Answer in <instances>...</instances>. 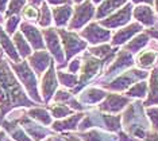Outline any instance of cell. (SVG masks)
Wrapping results in <instances>:
<instances>
[{
	"instance_id": "obj_1",
	"label": "cell",
	"mask_w": 158,
	"mask_h": 141,
	"mask_svg": "<svg viewBox=\"0 0 158 141\" xmlns=\"http://www.w3.org/2000/svg\"><path fill=\"white\" fill-rule=\"evenodd\" d=\"M35 102L30 100L26 90L14 74L10 62L0 50V122L7 113L20 108H34Z\"/></svg>"
},
{
	"instance_id": "obj_2",
	"label": "cell",
	"mask_w": 158,
	"mask_h": 141,
	"mask_svg": "<svg viewBox=\"0 0 158 141\" xmlns=\"http://www.w3.org/2000/svg\"><path fill=\"white\" fill-rule=\"evenodd\" d=\"M10 66H11L14 74L16 75L18 81L20 82V85L23 86V89L28 94L30 100H33L34 102H42V98L39 96V90H38L37 75L31 70V67L28 66L27 61L22 59L18 63H14L10 61Z\"/></svg>"
},
{
	"instance_id": "obj_3",
	"label": "cell",
	"mask_w": 158,
	"mask_h": 141,
	"mask_svg": "<svg viewBox=\"0 0 158 141\" xmlns=\"http://www.w3.org/2000/svg\"><path fill=\"white\" fill-rule=\"evenodd\" d=\"M57 32H58L61 43H62V46H64V51L66 53L65 63H64L62 66H58L60 69H62L66 65V62L70 61L72 57H74L76 54L82 51V50L87 47V42H84L77 34H74L73 31H66V30H64V28H60V30H57Z\"/></svg>"
},
{
	"instance_id": "obj_4",
	"label": "cell",
	"mask_w": 158,
	"mask_h": 141,
	"mask_svg": "<svg viewBox=\"0 0 158 141\" xmlns=\"http://www.w3.org/2000/svg\"><path fill=\"white\" fill-rule=\"evenodd\" d=\"M8 120H15L18 124L24 129V132L27 133L28 137H30L33 141L44 140L50 133L49 129H46L45 126L38 124L37 121L31 120V118L27 116V113H22V116H19V117H11V118H8Z\"/></svg>"
},
{
	"instance_id": "obj_5",
	"label": "cell",
	"mask_w": 158,
	"mask_h": 141,
	"mask_svg": "<svg viewBox=\"0 0 158 141\" xmlns=\"http://www.w3.org/2000/svg\"><path fill=\"white\" fill-rule=\"evenodd\" d=\"M42 35H44V41H45L46 49H48V53L60 63L58 66H62L65 63V59H64V53H62L64 50L61 47V39L57 30L52 27L44 28L42 30Z\"/></svg>"
},
{
	"instance_id": "obj_6",
	"label": "cell",
	"mask_w": 158,
	"mask_h": 141,
	"mask_svg": "<svg viewBox=\"0 0 158 141\" xmlns=\"http://www.w3.org/2000/svg\"><path fill=\"white\" fill-rule=\"evenodd\" d=\"M95 15V7L91 0H85L81 4H77L73 10V18L69 23V30H78L88 23Z\"/></svg>"
},
{
	"instance_id": "obj_7",
	"label": "cell",
	"mask_w": 158,
	"mask_h": 141,
	"mask_svg": "<svg viewBox=\"0 0 158 141\" xmlns=\"http://www.w3.org/2000/svg\"><path fill=\"white\" fill-rule=\"evenodd\" d=\"M19 31L22 32V35L26 38L28 45L31 46V49L34 51H39V50H45V41L44 35H42V30L35 26L34 23H28V22H22L19 26Z\"/></svg>"
},
{
	"instance_id": "obj_8",
	"label": "cell",
	"mask_w": 158,
	"mask_h": 141,
	"mask_svg": "<svg viewBox=\"0 0 158 141\" xmlns=\"http://www.w3.org/2000/svg\"><path fill=\"white\" fill-rule=\"evenodd\" d=\"M147 77V73L146 71H142V70H131V71H126L122 75H119L116 79H114L111 84H106L103 85L106 89H110V90H118V92H120V90H124L127 88H130V86L134 84L135 81H138V79H143Z\"/></svg>"
},
{
	"instance_id": "obj_9",
	"label": "cell",
	"mask_w": 158,
	"mask_h": 141,
	"mask_svg": "<svg viewBox=\"0 0 158 141\" xmlns=\"http://www.w3.org/2000/svg\"><path fill=\"white\" fill-rule=\"evenodd\" d=\"M26 61L28 66L31 67V70L35 73V75H42L53 63V58L46 50L34 51Z\"/></svg>"
},
{
	"instance_id": "obj_10",
	"label": "cell",
	"mask_w": 158,
	"mask_h": 141,
	"mask_svg": "<svg viewBox=\"0 0 158 141\" xmlns=\"http://www.w3.org/2000/svg\"><path fill=\"white\" fill-rule=\"evenodd\" d=\"M57 78H56V70H54V62L50 65V67L44 73L41 82V94L45 104H49L50 100L54 96V92L57 89Z\"/></svg>"
},
{
	"instance_id": "obj_11",
	"label": "cell",
	"mask_w": 158,
	"mask_h": 141,
	"mask_svg": "<svg viewBox=\"0 0 158 141\" xmlns=\"http://www.w3.org/2000/svg\"><path fill=\"white\" fill-rule=\"evenodd\" d=\"M131 11H132V6L126 4L123 8L115 11L112 15H110L107 19L100 20V24L107 28H118V27L126 26L131 19Z\"/></svg>"
},
{
	"instance_id": "obj_12",
	"label": "cell",
	"mask_w": 158,
	"mask_h": 141,
	"mask_svg": "<svg viewBox=\"0 0 158 141\" xmlns=\"http://www.w3.org/2000/svg\"><path fill=\"white\" fill-rule=\"evenodd\" d=\"M80 35L85 41H88L92 45H99V43H104L110 41L111 32L110 30H104L99 26L98 23H91L80 32Z\"/></svg>"
},
{
	"instance_id": "obj_13",
	"label": "cell",
	"mask_w": 158,
	"mask_h": 141,
	"mask_svg": "<svg viewBox=\"0 0 158 141\" xmlns=\"http://www.w3.org/2000/svg\"><path fill=\"white\" fill-rule=\"evenodd\" d=\"M104 61L99 59V58H95L91 54H85L84 57V63H82V69H81V78H80V86L76 89L78 90L81 86L85 85V82L89 81L91 78H93L96 74H98L100 66L103 65Z\"/></svg>"
},
{
	"instance_id": "obj_14",
	"label": "cell",
	"mask_w": 158,
	"mask_h": 141,
	"mask_svg": "<svg viewBox=\"0 0 158 141\" xmlns=\"http://www.w3.org/2000/svg\"><path fill=\"white\" fill-rule=\"evenodd\" d=\"M0 50L3 51V54H6L10 58V61L14 63L20 62V57L18 54L15 46H14L12 38L10 35H7V32L3 28V24H0Z\"/></svg>"
},
{
	"instance_id": "obj_15",
	"label": "cell",
	"mask_w": 158,
	"mask_h": 141,
	"mask_svg": "<svg viewBox=\"0 0 158 141\" xmlns=\"http://www.w3.org/2000/svg\"><path fill=\"white\" fill-rule=\"evenodd\" d=\"M0 126L14 141H33L15 120H3L0 122Z\"/></svg>"
},
{
	"instance_id": "obj_16",
	"label": "cell",
	"mask_w": 158,
	"mask_h": 141,
	"mask_svg": "<svg viewBox=\"0 0 158 141\" xmlns=\"http://www.w3.org/2000/svg\"><path fill=\"white\" fill-rule=\"evenodd\" d=\"M127 104H128L127 97H122L118 96V94H107L104 102H102V105H100V109L104 112H110V113H118Z\"/></svg>"
},
{
	"instance_id": "obj_17",
	"label": "cell",
	"mask_w": 158,
	"mask_h": 141,
	"mask_svg": "<svg viewBox=\"0 0 158 141\" xmlns=\"http://www.w3.org/2000/svg\"><path fill=\"white\" fill-rule=\"evenodd\" d=\"M72 14H73V8L68 4L54 7V8L52 10V16H53V22H54L56 27L62 28V27L68 26Z\"/></svg>"
},
{
	"instance_id": "obj_18",
	"label": "cell",
	"mask_w": 158,
	"mask_h": 141,
	"mask_svg": "<svg viewBox=\"0 0 158 141\" xmlns=\"http://www.w3.org/2000/svg\"><path fill=\"white\" fill-rule=\"evenodd\" d=\"M142 30V26L139 23H132L130 26L122 28L112 37V46H119L123 45L126 41H128L130 38H132L135 34H138Z\"/></svg>"
},
{
	"instance_id": "obj_19",
	"label": "cell",
	"mask_w": 158,
	"mask_h": 141,
	"mask_svg": "<svg viewBox=\"0 0 158 141\" xmlns=\"http://www.w3.org/2000/svg\"><path fill=\"white\" fill-rule=\"evenodd\" d=\"M11 38H12L14 46H15V49H16L18 54H19L20 59H27V58L33 54V49H31V46L28 45L26 38L22 35V32L18 30Z\"/></svg>"
},
{
	"instance_id": "obj_20",
	"label": "cell",
	"mask_w": 158,
	"mask_h": 141,
	"mask_svg": "<svg viewBox=\"0 0 158 141\" xmlns=\"http://www.w3.org/2000/svg\"><path fill=\"white\" fill-rule=\"evenodd\" d=\"M134 16L135 19H138L142 24L150 27L156 24V15H154L153 10L150 6H138L136 8H134Z\"/></svg>"
},
{
	"instance_id": "obj_21",
	"label": "cell",
	"mask_w": 158,
	"mask_h": 141,
	"mask_svg": "<svg viewBox=\"0 0 158 141\" xmlns=\"http://www.w3.org/2000/svg\"><path fill=\"white\" fill-rule=\"evenodd\" d=\"M126 3H127V0H104V2L100 3L98 12H96V18L103 19V18L108 15H112L115 11L123 4H126Z\"/></svg>"
},
{
	"instance_id": "obj_22",
	"label": "cell",
	"mask_w": 158,
	"mask_h": 141,
	"mask_svg": "<svg viewBox=\"0 0 158 141\" xmlns=\"http://www.w3.org/2000/svg\"><path fill=\"white\" fill-rule=\"evenodd\" d=\"M134 63V59H132V55L128 51H126V50H123L119 57H118L116 62H114L112 65H111V67L107 70V75H111L114 73H118V71L123 70V69L131 66V65Z\"/></svg>"
},
{
	"instance_id": "obj_23",
	"label": "cell",
	"mask_w": 158,
	"mask_h": 141,
	"mask_svg": "<svg viewBox=\"0 0 158 141\" xmlns=\"http://www.w3.org/2000/svg\"><path fill=\"white\" fill-rule=\"evenodd\" d=\"M143 105L146 108L158 105V69H154L152 75H150V92L149 97H147V100Z\"/></svg>"
},
{
	"instance_id": "obj_24",
	"label": "cell",
	"mask_w": 158,
	"mask_h": 141,
	"mask_svg": "<svg viewBox=\"0 0 158 141\" xmlns=\"http://www.w3.org/2000/svg\"><path fill=\"white\" fill-rule=\"evenodd\" d=\"M27 116L31 120L37 121L38 124H41V125L48 126L52 124V116H50L49 112L44 109V108H38V106L30 108V109L27 110Z\"/></svg>"
},
{
	"instance_id": "obj_25",
	"label": "cell",
	"mask_w": 158,
	"mask_h": 141,
	"mask_svg": "<svg viewBox=\"0 0 158 141\" xmlns=\"http://www.w3.org/2000/svg\"><path fill=\"white\" fill-rule=\"evenodd\" d=\"M82 118V114L78 113V114H74V116H70V117H68L66 120H58L56 121L54 124H53V131L56 132H62V131H73V129L77 128V124L78 121H80Z\"/></svg>"
},
{
	"instance_id": "obj_26",
	"label": "cell",
	"mask_w": 158,
	"mask_h": 141,
	"mask_svg": "<svg viewBox=\"0 0 158 141\" xmlns=\"http://www.w3.org/2000/svg\"><path fill=\"white\" fill-rule=\"evenodd\" d=\"M106 97H107L106 92H103V90H100V89H96V88H91L85 93L81 94L80 101H81V104L82 102L84 104H96V102H99V101H102L103 98H106Z\"/></svg>"
},
{
	"instance_id": "obj_27",
	"label": "cell",
	"mask_w": 158,
	"mask_h": 141,
	"mask_svg": "<svg viewBox=\"0 0 158 141\" xmlns=\"http://www.w3.org/2000/svg\"><path fill=\"white\" fill-rule=\"evenodd\" d=\"M53 16H52V10L49 8V4L46 2L42 3L41 8H39V18H38V26L41 28H49L52 26Z\"/></svg>"
},
{
	"instance_id": "obj_28",
	"label": "cell",
	"mask_w": 158,
	"mask_h": 141,
	"mask_svg": "<svg viewBox=\"0 0 158 141\" xmlns=\"http://www.w3.org/2000/svg\"><path fill=\"white\" fill-rule=\"evenodd\" d=\"M147 43H149V35L147 34H139L138 37L132 39L128 45H126L124 50H127L128 53H136L141 49H143Z\"/></svg>"
},
{
	"instance_id": "obj_29",
	"label": "cell",
	"mask_w": 158,
	"mask_h": 141,
	"mask_svg": "<svg viewBox=\"0 0 158 141\" xmlns=\"http://www.w3.org/2000/svg\"><path fill=\"white\" fill-rule=\"evenodd\" d=\"M26 4H27V0H10L7 10H6V14H4V18L20 15V12H22V10L24 8Z\"/></svg>"
},
{
	"instance_id": "obj_30",
	"label": "cell",
	"mask_w": 158,
	"mask_h": 141,
	"mask_svg": "<svg viewBox=\"0 0 158 141\" xmlns=\"http://www.w3.org/2000/svg\"><path fill=\"white\" fill-rule=\"evenodd\" d=\"M4 31L7 32V35L12 37L18 31V27L20 26V23H22V18H20V15H14L4 18Z\"/></svg>"
},
{
	"instance_id": "obj_31",
	"label": "cell",
	"mask_w": 158,
	"mask_h": 141,
	"mask_svg": "<svg viewBox=\"0 0 158 141\" xmlns=\"http://www.w3.org/2000/svg\"><path fill=\"white\" fill-rule=\"evenodd\" d=\"M20 18L23 19V22L35 23V22H38V18H39V8L33 7L30 4H26L24 8L22 10V12H20Z\"/></svg>"
},
{
	"instance_id": "obj_32",
	"label": "cell",
	"mask_w": 158,
	"mask_h": 141,
	"mask_svg": "<svg viewBox=\"0 0 158 141\" xmlns=\"http://www.w3.org/2000/svg\"><path fill=\"white\" fill-rule=\"evenodd\" d=\"M50 112H52V116L56 118H64L66 116H70L72 114V110L70 108H68L65 104H53L50 105Z\"/></svg>"
},
{
	"instance_id": "obj_33",
	"label": "cell",
	"mask_w": 158,
	"mask_h": 141,
	"mask_svg": "<svg viewBox=\"0 0 158 141\" xmlns=\"http://www.w3.org/2000/svg\"><path fill=\"white\" fill-rule=\"evenodd\" d=\"M157 58V54L154 51H143L138 55V66L142 69H147L154 63Z\"/></svg>"
},
{
	"instance_id": "obj_34",
	"label": "cell",
	"mask_w": 158,
	"mask_h": 141,
	"mask_svg": "<svg viewBox=\"0 0 158 141\" xmlns=\"http://www.w3.org/2000/svg\"><path fill=\"white\" fill-rule=\"evenodd\" d=\"M104 125L107 126L108 131L118 132L120 129V117L119 116H108V114H103L102 116Z\"/></svg>"
},
{
	"instance_id": "obj_35",
	"label": "cell",
	"mask_w": 158,
	"mask_h": 141,
	"mask_svg": "<svg viewBox=\"0 0 158 141\" xmlns=\"http://www.w3.org/2000/svg\"><path fill=\"white\" fill-rule=\"evenodd\" d=\"M81 139L84 141H112L111 136H106L99 131H91L88 133H84V135H81Z\"/></svg>"
},
{
	"instance_id": "obj_36",
	"label": "cell",
	"mask_w": 158,
	"mask_h": 141,
	"mask_svg": "<svg viewBox=\"0 0 158 141\" xmlns=\"http://www.w3.org/2000/svg\"><path fill=\"white\" fill-rule=\"evenodd\" d=\"M147 92V84L146 82H139V84H134V86L127 92L128 97H138V98H143Z\"/></svg>"
},
{
	"instance_id": "obj_37",
	"label": "cell",
	"mask_w": 158,
	"mask_h": 141,
	"mask_svg": "<svg viewBox=\"0 0 158 141\" xmlns=\"http://www.w3.org/2000/svg\"><path fill=\"white\" fill-rule=\"evenodd\" d=\"M58 78L61 84L66 86V88H73V86H76V84H78V79L74 74H68V73H64V71H58Z\"/></svg>"
},
{
	"instance_id": "obj_38",
	"label": "cell",
	"mask_w": 158,
	"mask_h": 141,
	"mask_svg": "<svg viewBox=\"0 0 158 141\" xmlns=\"http://www.w3.org/2000/svg\"><path fill=\"white\" fill-rule=\"evenodd\" d=\"M53 100H54V104H65V102H70L72 100V94H69L65 90H58L54 96H53Z\"/></svg>"
},
{
	"instance_id": "obj_39",
	"label": "cell",
	"mask_w": 158,
	"mask_h": 141,
	"mask_svg": "<svg viewBox=\"0 0 158 141\" xmlns=\"http://www.w3.org/2000/svg\"><path fill=\"white\" fill-rule=\"evenodd\" d=\"M146 114L149 116L150 121H152L154 131L158 132V106H156V108H147V109H146Z\"/></svg>"
},
{
	"instance_id": "obj_40",
	"label": "cell",
	"mask_w": 158,
	"mask_h": 141,
	"mask_svg": "<svg viewBox=\"0 0 158 141\" xmlns=\"http://www.w3.org/2000/svg\"><path fill=\"white\" fill-rule=\"evenodd\" d=\"M80 65H81V62H80V59H74V61H72V63L69 65V71L72 74H74L76 71L80 69Z\"/></svg>"
},
{
	"instance_id": "obj_41",
	"label": "cell",
	"mask_w": 158,
	"mask_h": 141,
	"mask_svg": "<svg viewBox=\"0 0 158 141\" xmlns=\"http://www.w3.org/2000/svg\"><path fill=\"white\" fill-rule=\"evenodd\" d=\"M48 4L53 6V7H60V6H65L69 3V0H45Z\"/></svg>"
},
{
	"instance_id": "obj_42",
	"label": "cell",
	"mask_w": 158,
	"mask_h": 141,
	"mask_svg": "<svg viewBox=\"0 0 158 141\" xmlns=\"http://www.w3.org/2000/svg\"><path fill=\"white\" fill-rule=\"evenodd\" d=\"M8 2H10V0H0V15L4 16L7 6H8Z\"/></svg>"
},
{
	"instance_id": "obj_43",
	"label": "cell",
	"mask_w": 158,
	"mask_h": 141,
	"mask_svg": "<svg viewBox=\"0 0 158 141\" xmlns=\"http://www.w3.org/2000/svg\"><path fill=\"white\" fill-rule=\"evenodd\" d=\"M146 141H158V132H153V133H147L146 135Z\"/></svg>"
},
{
	"instance_id": "obj_44",
	"label": "cell",
	"mask_w": 158,
	"mask_h": 141,
	"mask_svg": "<svg viewBox=\"0 0 158 141\" xmlns=\"http://www.w3.org/2000/svg\"><path fill=\"white\" fill-rule=\"evenodd\" d=\"M45 0H27V4H30V6H33V7H41L42 6V3H44Z\"/></svg>"
},
{
	"instance_id": "obj_45",
	"label": "cell",
	"mask_w": 158,
	"mask_h": 141,
	"mask_svg": "<svg viewBox=\"0 0 158 141\" xmlns=\"http://www.w3.org/2000/svg\"><path fill=\"white\" fill-rule=\"evenodd\" d=\"M64 140L65 141H81L77 136H73V135H65L64 136Z\"/></svg>"
},
{
	"instance_id": "obj_46",
	"label": "cell",
	"mask_w": 158,
	"mask_h": 141,
	"mask_svg": "<svg viewBox=\"0 0 158 141\" xmlns=\"http://www.w3.org/2000/svg\"><path fill=\"white\" fill-rule=\"evenodd\" d=\"M0 141H12V140L7 136V133L3 129H0Z\"/></svg>"
},
{
	"instance_id": "obj_47",
	"label": "cell",
	"mask_w": 158,
	"mask_h": 141,
	"mask_svg": "<svg viewBox=\"0 0 158 141\" xmlns=\"http://www.w3.org/2000/svg\"><path fill=\"white\" fill-rule=\"evenodd\" d=\"M45 141H65V140H64L62 137H58V136H50Z\"/></svg>"
},
{
	"instance_id": "obj_48",
	"label": "cell",
	"mask_w": 158,
	"mask_h": 141,
	"mask_svg": "<svg viewBox=\"0 0 158 141\" xmlns=\"http://www.w3.org/2000/svg\"><path fill=\"white\" fill-rule=\"evenodd\" d=\"M134 3H145L146 6H152L154 0H132Z\"/></svg>"
},
{
	"instance_id": "obj_49",
	"label": "cell",
	"mask_w": 158,
	"mask_h": 141,
	"mask_svg": "<svg viewBox=\"0 0 158 141\" xmlns=\"http://www.w3.org/2000/svg\"><path fill=\"white\" fill-rule=\"evenodd\" d=\"M149 34H150V35H153L154 38H157V39H158V31H156V30H149Z\"/></svg>"
},
{
	"instance_id": "obj_50",
	"label": "cell",
	"mask_w": 158,
	"mask_h": 141,
	"mask_svg": "<svg viewBox=\"0 0 158 141\" xmlns=\"http://www.w3.org/2000/svg\"><path fill=\"white\" fill-rule=\"evenodd\" d=\"M93 4H98V3H102V0H91Z\"/></svg>"
},
{
	"instance_id": "obj_51",
	"label": "cell",
	"mask_w": 158,
	"mask_h": 141,
	"mask_svg": "<svg viewBox=\"0 0 158 141\" xmlns=\"http://www.w3.org/2000/svg\"><path fill=\"white\" fill-rule=\"evenodd\" d=\"M82 2H84V0H74V3H76V4H81Z\"/></svg>"
},
{
	"instance_id": "obj_52",
	"label": "cell",
	"mask_w": 158,
	"mask_h": 141,
	"mask_svg": "<svg viewBox=\"0 0 158 141\" xmlns=\"http://www.w3.org/2000/svg\"><path fill=\"white\" fill-rule=\"evenodd\" d=\"M3 19H4V16L0 15V24H3Z\"/></svg>"
},
{
	"instance_id": "obj_53",
	"label": "cell",
	"mask_w": 158,
	"mask_h": 141,
	"mask_svg": "<svg viewBox=\"0 0 158 141\" xmlns=\"http://www.w3.org/2000/svg\"><path fill=\"white\" fill-rule=\"evenodd\" d=\"M154 3H156V8H157V12H158V0H154Z\"/></svg>"
}]
</instances>
